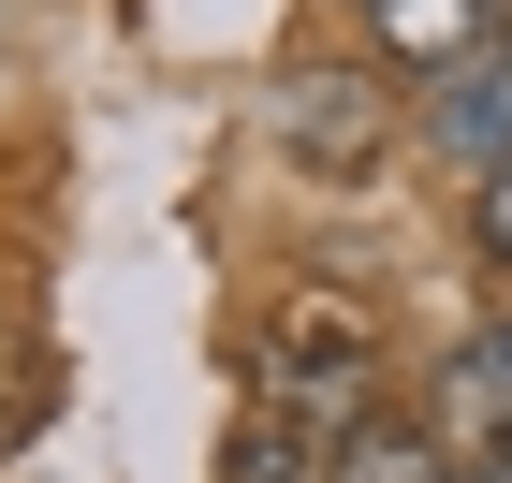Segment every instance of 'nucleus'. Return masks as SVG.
Instances as JSON below:
<instances>
[{"instance_id": "nucleus-1", "label": "nucleus", "mask_w": 512, "mask_h": 483, "mask_svg": "<svg viewBox=\"0 0 512 483\" xmlns=\"http://www.w3.org/2000/svg\"><path fill=\"white\" fill-rule=\"evenodd\" d=\"M278 147L308 161L322 191H366L395 147V88L352 74V59H308V74H278Z\"/></svg>"}, {"instance_id": "nucleus-2", "label": "nucleus", "mask_w": 512, "mask_h": 483, "mask_svg": "<svg viewBox=\"0 0 512 483\" xmlns=\"http://www.w3.org/2000/svg\"><path fill=\"white\" fill-rule=\"evenodd\" d=\"M366 15H381V59H395V74H469V59H498V0H366Z\"/></svg>"}, {"instance_id": "nucleus-3", "label": "nucleus", "mask_w": 512, "mask_h": 483, "mask_svg": "<svg viewBox=\"0 0 512 483\" xmlns=\"http://www.w3.org/2000/svg\"><path fill=\"white\" fill-rule=\"evenodd\" d=\"M425 132H439L454 161H469V176H498V161H512V44H498V59H469V74H439V88H425Z\"/></svg>"}, {"instance_id": "nucleus-4", "label": "nucleus", "mask_w": 512, "mask_h": 483, "mask_svg": "<svg viewBox=\"0 0 512 483\" xmlns=\"http://www.w3.org/2000/svg\"><path fill=\"white\" fill-rule=\"evenodd\" d=\"M220 483H337V454H308L293 396H249V425H235V454H220Z\"/></svg>"}, {"instance_id": "nucleus-5", "label": "nucleus", "mask_w": 512, "mask_h": 483, "mask_svg": "<svg viewBox=\"0 0 512 483\" xmlns=\"http://www.w3.org/2000/svg\"><path fill=\"white\" fill-rule=\"evenodd\" d=\"M337 483H469V469H454L425 425H395V410H381V425H352V440H337Z\"/></svg>"}, {"instance_id": "nucleus-6", "label": "nucleus", "mask_w": 512, "mask_h": 483, "mask_svg": "<svg viewBox=\"0 0 512 483\" xmlns=\"http://www.w3.org/2000/svg\"><path fill=\"white\" fill-rule=\"evenodd\" d=\"M454 381H469V410H483V425L512 440V322H483L469 352H454Z\"/></svg>"}, {"instance_id": "nucleus-7", "label": "nucleus", "mask_w": 512, "mask_h": 483, "mask_svg": "<svg viewBox=\"0 0 512 483\" xmlns=\"http://www.w3.org/2000/svg\"><path fill=\"white\" fill-rule=\"evenodd\" d=\"M469 235H483V264H512V161L469 176Z\"/></svg>"}]
</instances>
